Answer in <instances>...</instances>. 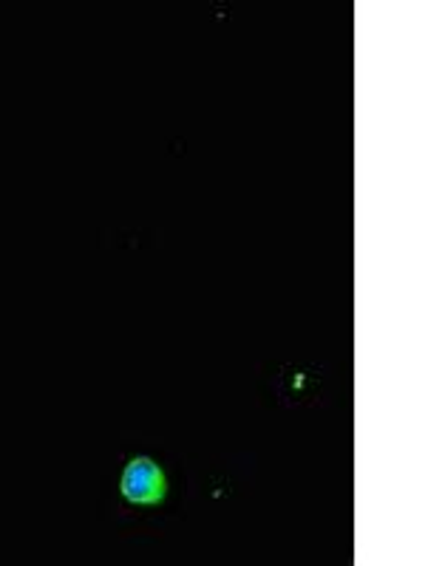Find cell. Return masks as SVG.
<instances>
[{"label":"cell","instance_id":"obj_1","mask_svg":"<svg viewBox=\"0 0 425 566\" xmlns=\"http://www.w3.org/2000/svg\"><path fill=\"white\" fill-rule=\"evenodd\" d=\"M120 490H123L125 502L151 507V504L165 502V495H168V476H165V470L154 459L136 457L125 464Z\"/></svg>","mask_w":425,"mask_h":566}]
</instances>
